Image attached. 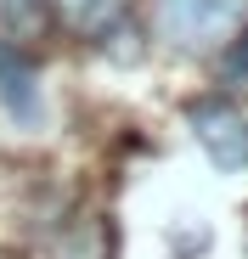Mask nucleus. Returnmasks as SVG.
Returning a JSON list of instances; mask_svg holds the SVG:
<instances>
[{
  "mask_svg": "<svg viewBox=\"0 0 248 259\" xmlns=\"http://www.w3.org/2000/svg\"><path fill=\"white\" fill-rule=\"evenodd\" d=\"M242 23V0H152V34L175 51H209Z\"/></svg>",
  "mask_w": 248,
  "mask_h": 259,
  "instance_id": "1",
  "label": "nucleus"
},
{
  "mask_svg": "<svg viewBox=\"0 0 248 259\" xmlns=\"http://www.w3.org/2000/svg\"><path fill=\"white\" fill-rule=\"evenodd\" d=\"M186 124H192V136L197 147L209 152L215 169H226V175H248V118L220 102V96H203L186 107Z\"/></svg>",
  "mask_w": 248,
  "mask_h": 259,
  "instance_id": "2",
  "label": "nucleus"
},
{
  "mask_svg": "<svg viewBox=\"0 0 248 259\" xmlns=\"http://www.w3.org/2000/svg\"><path fill=\"white\" fill-rule=\"evenodd\" d=\"M0 107H6L12 124L23 130H39V118H46V84H39V68L23 46H12V39H0Z\"/></svg>",
  "mask_w": 248,
  "mask_h": 259,
  "instance_id": "3",
  "label": "nucleus"
},
{
  "mask_svg": "<svg viewBox=\"0 0 248 259\" xmlns=\"http://www.w3.org/2000/svg\"><path fill=\"white\" fill-rule=\"evenodd\" d=\"M46 23H51V0H0V39H12V46L39 39Z\"/></svg>",
  "mask_w": 248,
  "mask_h": 259,
  "instance_id": "4",
  "label": "nucleus"
},
{
  "mask_svg": "<svg viewBox=\"0 0 248 259\" xmlns=\"http://www.w3.org/2000/svg\"><path fill=\"white\" fill-rule=\"evenodd\" d=\"M57 6L73 17V28H79V34H91V39H96L113 17H124V0H57Z\"/></svg>",
  "mask_w": 248,
  "mask_h": 259,
  "instance_id": "5",
  "label": "nucleus"
},
{
  "mask_svg": "<svg viewBox=\"0 0 248 259\" xmlns=\"http://www.w3.org/2000/svg\"><path fill=\"white\" fill-rule=\"evenodd\" d=\"M220 79L237 84V91H248V34H231V46L220 57Z\"/></svg>",
  "mask_w": 248,
  "mask_h": 259,
  "instance_id": "6",
  "label": "nucleus"
}]
</instances>
